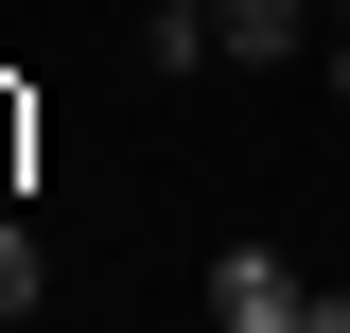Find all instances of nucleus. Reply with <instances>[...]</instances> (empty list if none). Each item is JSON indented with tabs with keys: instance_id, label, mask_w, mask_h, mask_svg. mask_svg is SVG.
I'll return each instance as SVG.
<instances>
[{
	"instance_id": "obj_6",
	"label": "nucleus",
	"mask_w": 350,
	"mask_h": 333,
	"mask_svg": "<svg viewBox=\"0 0 350 333\" xmlns=\"http://www.w3.org/2000/svg\"><path fill=\"white\" fill-rule=\"evenodd\" d=\"M315 71H333V88H350V0H333V53H315Z\"/></svg>"
},
{
	"instance_id": "obj_7",
	"label": "nucleus",
	"mask_w": 350,
	"mask_h": 333,
	"mask_svg": "<svg viewBox=\"0 0 350 333\" xmlns=\"http://www.w3.org/2000/svg\"><path fill=\"white\" fill-rule=\"evenodd\" d=\"M0 175H18V106H0Z\"/></svg>"
},
{
	"instance_id": "obj_5",
	"label": "nucleus",
	"mask_w": 350,
	"mask_h": 333,
	"mask_svg": "<svg viewBox=\"0 0 350 333\" xmlns=\"http://www.w3.org/2000/svg\"><path fill=\"white\" fill-rule=\"evenodd\" d=\"M298 333H350V281H315V316H298Z\"/></svg>"
},
{
	"instance_id": "obj_1",
	"label": "nucleus",
	"mask_w": 350,
	"mask_h": 333,
	"mask_svg": "<svg viewBox=\"0 0 350 333\" xmlns=\"http://www.w3.org/2000/svg\"><path fill=\"white\" fill-rule=\"evenodd\" d=\"M298 316H315V281L280 246H211V333H298Z\"/></svg>"
},
{
	"instance_id": "obj_4",
	"label": "nucleus",
	"mask_w": 350,
	"mask_h": 333,
	"mask_svg": "<svg viewBox=\"0 0 350 333\" xmlns=\"http://www.w3.org/2000/svg\"><path fill=\"white\" fill-rule=\"evenodd\" d=\"M0 316H36V228L0 210Z\"/></svg>"
},
{
	"instance_id": "obj_3",
	"label": "nucleus",
	"mask_w": 350,
	"mask_h": 333,
	"mask_svg": "<svg viewBox=\"0 0 350 333\" xmlns=\"http://www.w3.org/2000/svg\"><path fill=\"white\" fill-rule=\"evenodd\" d=\"M140 53H158V71H211V0H158V18H140Z\"/></svg>"
},
{
	"instance_id": "obj_2",
	"label": "nucleus",
	"mask_w": 350,
	"mask_h": 333,
	"mask_svg": "<svg viewBox=\"0 0 350 333\" xmlns=\"http://www.w3.org/2000/svg\"><path fill=\"white\" fill-rule=\"evenodd\" d=\"M315 36V0H211V71H280Z\"/></svg>"
}]
</instances>
